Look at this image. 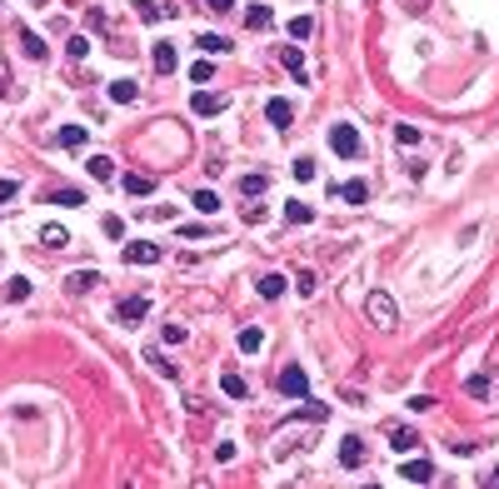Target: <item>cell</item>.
Instances as JSON below:
<instances>
[{"mask_svg":"<svg viewBox=\"0 0 499 489\" xmlns=\"http://www.w3.org/2000/svg\"><path fill=\"white\" fill-rule=\"evenodd\" d=\"M405 6H410V11H429V0H405Z\"/></svg>","mask_w":499,"mask_h":489,"instance_id":"46","label":"cell"},{"mask_svg":"<svg viewBox=\"0 0 499 489\" xmlns=\"http://www.w3.org/2000/svg\"><path fill=\"white\" fill-rule=\"evenodd\" d=\"M295 290H300V295H315V275H310V269H300V275H295Z\"/></svg>","mask_w":499,"mask_h":489,"instance_id":"39","label":"cell"},{"mask_svg":"<svg viewBox=\"0 0 499 489\" xmlns=\"http://www.w3.org/2000/svg\"><path fill=\"white\" fill-rule=\"evenodd\" d=\"M180 235H185V240H205L210 230H205V225H180Z\"/></svg>","mask_w":499,"mask_h":489,"instance_id":"44","label":"cell"},{"mask_svg":"<svg viewBox=\"0 0 499 489\" xmlns=\"http://www.w3.org/2000/svg\"><path fill=\"white\" fill-rule=\"evenodd\" d=\"M245 25H250V30H270V25H274V15H270L265 6H250V11H245Z\"/></svg>","mask_w":499,"mask_h":489,"instance_id":"24","label":"cell"},{"mask_svg":"<svg viewBox=\"0 0 499 489\" xmlns=\"http://www.w3.org/2000/svg\"><path fill=\"white\" fill-rule=\"evenodd\" d=\"M95 285H100V275H95V269H75V275H70V290H75V295H90Z\"/></svg>","mask_w":499,"mask_h":489,"instance_id":"22","label":"cell"},{"mask_svg":"<svg viewBox=\"0 0 499 489\" xmlns=\"http://www.w3.org/2000/svg\"><path fill=\"white\" fill-rule=\"evenodd\" d=\"M220 390H225L230 400H245V374H235V369H225V374H220Z\"/></svg>","mask_w":499,"mask_h":489,"instance_id":"19","label":"cell"},{"mask_svg":"<svg viewBox=\"0 0 499 489\" xmlns=\"http://www.w3.org/2000/svg\"><path fill=\"white\" fill-rule=\"evenodd\" d=\"M190 205H195L200 215H220V195H215V190H195V195H190Z\"/></svg>","mask_w":499,"mask_h":489,"instance_id":"20","label":"cell"},{"mask_svg":"<svg viewBox=\"0 0 499 489\" xmlns=\"http://www.w3.org/2000/svg\"><path fill=\"white\" fill-rule=\"evenodd\" d=\"M280 65H285V70H290L295 80H305V56H300L295 45H285V50H280Z\"/></svg>","mask_w":499,"mask_h":489,"instance_id":"17","label":"cell"},{"mask_svg":"<svg viewBox=\"0 0 499 489\" xmlns=\"http://www.w3.org/2000/svg\"><path fill=\"white\" fill-rule=\"evenodd\" d=\"M120 255H125V265H155V260H160V245H150V240H130Z\"/></svg>","mask_w":499,"mask_h":489,"instance_id":"4","label":"cell"},{"mask_svg":"<svg viewBox=\"0 0 499 489\" xmlns=\"http://www.w3.org/2000/svg\"><path fill=\"white\" fill-rule=\"evenodd\" d=\"M205 6H210V11H220V15H225V11H235V0H205Z\"/></svg>","mask_w":499,"mask_h":489,"instance_id":"45","label":"cell"},{"mask_svg":"<svg viewBox=\"0 0 499 489\" xmlns=\"http://www.w3.org/2000/svg\"><path fill=\"white\" fill-rule=\"evenodd\" d=\"M145 315H150V300H145V295H140V300H120V310H115L120 324H140Z\"/></svg>","mask_w":499,"mask_h":489,"instance_id":"6","label":"cell"},{"mask_svg":"<svg viewBox=\"0 0 499 489\" xmlns=\"http://www.w3.org/2000/svg\"><path fill=\"white\" fill-rule=\"evenodd\" d=\"M335 195H340L345 205H365V200H369V185H365V180H345V185H335Z\"/></svg>","mask_w":499,"mask_h":489,"instance_id":"10","label":"cell"},{"mask_svg":"<svg viewBox=\"0 0 499 489\" xmlns=\"http://www.w3.org/2000/svg\"><path fill=\"white\" fill-rule=\"evenodd\" d=\"M15 35H20V50H25V56H30V61H45V56H50V50H45V40H40L35 30H25V25H20Z\"/></svg>","mask_w":499,"mask_h":489,"instance_id":"12","label":"cell"},{"mask_svg":"<svg viewBox=\"0 0 499 489\" xmlns=\"http://www.w3.org/2000/svg\"><path fill=\"white\" fill-rule=\"evenodd\" d=\"M85 170H90L95 180H110V175H115V165H110L105 155H90V160H85Z\"/></svg>","mask_w":499,"mask_h":489,"instance_id":"26","label":"cell"},{"mask_svg":"<svg viewBox=\"0 0 499 489\" xmlns=\"http://www.w3.org/2000/svg\"><path fill=\"white\" fill-rule=\"evenodd\" d=\"M465 395H469V400H489V379H484V374L465 379Z\"/></svg>","mask_w":499,"mask_h":489,"instance_id":"29","label":"cell"},{"mask_svg":"<svg viewBox=\"0 0 499 489\" xmlns=\"http://www.w3.org/2000/svg\"><path fill=\"white\" fill-rule=\"evenodd\" d=\"M135 15L140 20H160V6H155V0H135Z\"/></svg>","mask_w":499,"mask_h":489,"instance_id":"37","label":"cell"},{"mask_svg":"<svg viewBox=\"0 0 499 489\" xmlns=\"http://www.w3.org/2000/svg\"><path fill=\"white\" fill-rule=\"evenodd\" d=\"M295 180H300V185H305V180H315V160H305V155L295 160Z\"/></svg>","mask_w":499,"mask_h":489,"instance_id":"36","label":"cell"},{"mask_svg":"<svg viewBox=\"0 0 499 489\" xmlns=\"http://www.w3.org/2000/svg\"><path fill=\"white\" fill-rule=\"evenodd\" d=\"M100 230H105L110 240H120V235H125V220H120V215H105V220H100Z\"/></svg>","mask_w":499,"mask_h":489,"instance_id":"32","label":"cell"},{"mask_svg":"<svg viewBox=\"0 0 499 489\" xmlns=\"http://www.w3.org/2000/svg\"><path fill=\"white\" fill-rule=\"evenodd\" d=\"M484 484H499V464H494V469H489V474H484Z\"/></svg>","mask_w":499,"mask_h":489,"instance_id":"47","label":"cell"},{"mask_svg":"<svg viewBox=\"0 0 499 489\" xmlns=\"http://www.w3.org/2000/svg\"><path fill=\"white\" fill-rule=\"evenodd\" d=\"M6 295H11V300H25V295H30V280H11V290H6Z\"/></svg>","mask_w":499,"mask_h":489,"instance_id":"43","label":"cell"},{"mask_svg":"<svg viewBox=\"0 0 499 489\" xmlns=\"http://www.w3.org/2000/svg\"><path fill=\"white\" fill-rule=\"evenodd\" d=\"M35 6H45V0H35Z\"/></svg>","mask_w":499,"mask_h":489,"instance_id":"49","label":"cell"},{"mask_svg":"<svg viewBox=\"0 0 499 489\" xmlns=\"http://www.w3.org/2000/svg\"><path fill=\"white\" fill-rule=\"evenodd\" d=\"M310 30H315V20H310V15H295V20H290V35H295V40H305Z\"/></svg>","mask_w":499,"mask_h":489,"instance_id":"35","label":"cell"},{"mask_svg":"<svg viewBox=\"0 0 499 489\" xmlns=\"http://www.w3.org/2000/svg\"><path fill=\"white\" fill-rule=\"evenodd\" d=\"M45 200H55V205H70V210H75V205H85V195H80L75 185H65V190H55V195H45Z\"/></svg>","mask_w":499,"mask_h":489,"instance_id":"27","label":"cell"},{"mask_svg":"<svg viewBox=\"0 0 499 489\" xmlns=\"http://www.w3.org/2000/svg\"><path fill=\"white\" fill-rule=\"evenodd\" d=\"M15 195H20V185H15V180H0V205H11Z\"/></svg>","mask_w":499,"mask_h":489,"instance_id":"41","label":"cell"},{"mask_svg":"<svg viewBox=\"0 0 499 489\" xmlns=\"http://www.w3.org/2000/svg\"><path fill=\"white\" fill-rule=\"evenodd\" d=\"M365 315H369V324H379V330H395V324H400V310H395V300L384 290H374L365 300Z\"/></svg>","mask_w":499,"mask_h":489,"instance_id":"1","label":"cell"},{"mask_svg":"<svg viewBox=\"0 0 499 489\" xmlns=\"http://www.w3.org/2000/svg\"><path fill=\"white\" fill-rule=\"evenodd\" d=\"M61 145H65V150H80V145H85V130H80V125H65V130H61Z\"/></svg>","mask_w":499,"mask_h":489,"instance_id":"31","label":"cell"},{"mask_svg":"<svg viewBox=\"0 0 499 489\" xmlns=\"http://www.w3.org/2000/svg\"><path fill=\"white\" fill-rule=\"evenodd\" d=\"M265 120H270L274 130H290V120H295V110H290V100H270V105H265Z\"/></svg>","mask_w":499,"mask_h":489,"instance_id":"7","label":"cell"},{"mask_svg":"<svg viewBox=\"0 0 499 489\" xmlns=\"http://www.w3.org/2000/svg\"><path fill=\"white\" fill-rule=\"evenodd\" d=\"M190 80H195V85L215 80V65H210V61H195V65H190Z\"/></svg>","mask_w":499,"mask_h":489,"instance_id":"33","label":"cell"},{"mask_svg":"<svg viewBox=\"0 0 499 489\" xmlns=\"http://www.w3.org/2000/svg\"><path fill=\"white\" fill-rule=\"evenodd\" d=\"M0 95H6V61H0Z\"/></svg>","mask_w":499,"mask_h":489,"instance_id":"48","label":"cell"},{"mask_svg":"<svg viewBox=\"0 0 499 489\" xmlns=\"http://www.w3.org/2000/svg\"><path fill=\"white\" fill-rule=\"evenodd\" d=\"M65 50H70V61H85V56H90V40H85V35H70Z\"/></svg>","mask_w":499,"mask_h":489,"instance_id":"34","label":"cell"},{"mask_svg":"<svg viewBox=\"0 0 499 489\" xmlns=\"http://www.w3.org/2000/svg\"><path fill=\"white\" fill-rule=\"evenodd\" d=\"M265 190H270V180H265V175H245V180H240V195H250V200H255V195H265Z\"/></svg>","mask_w":499,"mask_h":489,"instance_id":"28","label":"cell"},{"mask_svg":"<svg viewBox=\"0 0 499 489\" xmlns=\"http://www.w3.org/2000/svg\"><path fill=\"white\" fill-rule=\"evenodd\" d=\"M140 95V85L135 80H110V100H115V105H130Z\"/></svg>","mask_w":499,"mask_h":489,"instance_id":"18","label":"cell"},{"mask_svg":"<svg viewBox=\"0 0 499 489\" xmlns=\"http://www.w3.org/2000/svg\"><path fill=\"white\" fill-rule=\"evenodd\" d=\"M395 140H400V145H415V140H419V130H415V125H400V130H395Z\"/></svg>","mask_w":499,"mask_h":489,"instance_id":"42","label":"cell"},{"mask_svg":"<svg viewBox=\"0 0 499 489\" xmlns=\"http://www.w3.org/2000/svg\"><path fill=\"white\" fill-rule=\"evenodd\" d=\"M255 290H260V300H280V295L290 290V280H285V275H260Z\"/></svg>","mask_w":499,"mask_h":489,"instance_id":"8","label":"cell"},{"mask_svg":"<svg viewBox=\"0 0 499 489\" xmlns=\"http://www.w3.org/2000/svg\"><path fill=\"white\" fill-rule=\"evenodd\" d=\"M190 110H195V115H220V110H225V95H210V90H200V95L190 100Z\"/></svg>","mask_w":499,"mask_h":489,"instance_id":"9","label":"cell"},{"mask_svg":"<svg viewBox=\"0 0 499 489\" xmlns=\"http://www.w3.org/2000/svg\"><path fill=\"white\" fill-rule=\"evenodd\" d=\"M285 220H290V225H310V220H315V210H310L305 200H290V205H285Z\"/></svg>","mask_w":499,"mask_h":489,"instance_id":"21","label":"cell"},{"mask_svg":"<svg viewBox=\"0 0 499 489\" xmlns=\"http://www.w3.org/2000/svg\"><path fill=\"white\" fill-rule=\"evenodd\" d=\"M125 195H135V200L140 195H155V180L150 175H125Z\"/></svg>","mask_w":499,"mask_h":489,"instance_id":"25","label":"cell"},{"mask_svg":"<svg viewBox=\"0 0 499 489\" xmlns=\"http://www.w3.org/2000/svg\"><path fill=\"white\" fill-rule=\"evenodd\" d=\"M150 61H155V70H160V75H175V45H170V40H160Z\"/></svg>","mask_w":499,"mask_h":489,"instance_id":"13","label":"cell"},{"mask_svg":"<svg viewBox=\"0 0 499 489\" xmlns=\"http://www.w3.org/2000/svg\"><path fill=\"white\" fill-rule=\"evenodd\" d=\"M280 395H290V400H305L310 395V374L300 364H285L280 369Z\"/></svg>","mask_w":499,"mask_h":489,"instance_id":"3","label":"cell"},{"mask_svg":"<svg viewBox=\"0 0 499 489\" xmlns=\"http://www.w3.org/2000/svg\"><path fill=\"white\" fill-rule=\"evenodd\" d=\"M245 220H250V225L265 220V200H250V205H245Z\"/></svg>","mask_w":499,"mask_h":489,"instance_id":"38","label":"cell"},{"mask_svg":"<svg viewBox=\"0 0 499 489\" xmlns=\"http://www.w3.org/2000/svg\"><path fill=\"white\" fill-rule=\"evenodd\" d=\"M165 345H185V324H165Z\"/></svg>","mask_w":499,"mask_h":489,"instance_id":"40","label":"cell"},{"mask_svg":"<svg viewBox=\"0 0 499 489\" xmlns=\"http://www.w3.org/2000/svg\"><path fill=\"white\" fill-rule=\"evenodd\" d=\"M400 474H405L410 484H429V479H434V464H429V459H405Z\"/></svg>","mask_w":499,"mask_h":489,"instance_id":"11","label":"cell"},{"mask_svg":"<svg viewBox=\"0 0 499 489\" xmlns=\"http://www.w3.org/2000/svg\"><path fill=\"white\" fill-rule=\"evenodd\" d=\"M145 360L155 364V374H165V379H180V369H175V360L165 355V350H145Z\"/></svg>","mask_w":499,"mask_h":489,"instance_id":"16","label":"cell"},{"mask_svg":"<svg viewBox=\"0 0 499 489\" xmlns=\"http://www.w3.org/2000/svg\"><path fill=\"white\" fill-rule=\"evenodd\" d=\"M390 445H395V450H400V455H410V450H415V445H419V434H415V429H410V424H395V429H390Z\"/></svg>","mask_w":499,"mask_h":489,"instance_id":"14","label":"cell"},{"mask_svg":"<svg viewBox=\"0 0 499 489\" xmlns=\"http://www.w3.org/2000/svg\"><path fill=\"white\" fill-rule=\"evenodd\" d=\"M200 50H205V56H215V50L225 56V50H230V40H225V35H200Z\"/></svg>","mask_w":499,"mask_h":489,"instance_id":"30","label":"cell"},{"mask_svg":"<svg viewBox=\"0 0 499 489\" xmlns=\"http://www.w3.org/2000/svg\"><path fill=\"white\" fill-rule=\"evenodd\" d=\"M340 464L345 469H360L365 464V440H360V434H345V440H340Z\"/></svg>","mask_w":499,"mask_h":489,"instance_id":"5","label":"cell"},{"mask_svg":"<svg viewBox=\"0 0 499 489\" xmlns=\"http://www.w3.org/2000/svg\"><path fill=\"white\" fill-rule=\"evenodd\" d=\"M40 245H45V250H65V245H70V230H65V225H45V230H40Z\"/></svg>","mask_w":499,"mask_h":489,"instance_id":"15","label":"cell"},{"mask_svg":"<svg viewBox=\"0 0 499 489\" xmlns=\"http://www.w3.org/2000/svg\"><path fill=\"white\" fill-rule=\"evenodd\" d=\"M329 150H335L340 160H360V150H365V145H360V130L345 125V120H340V125H329Z\"/></svg>","mask_w":499,"mask_h":489,"instance_id":"2","label":"cell"},{"mask_svg":"<svg viewBox=\"0 0 499 489\" xmlns=\"http://www.w3.org/2000/svg\"><path fill=\"white\" fill-rule=\"evenodd\" d=\"M240 350H245V355H260V350H265V330H255V324H250V330H240Z\"/></svg>","mask_w":499,"mask_h":489,"instance_id":"23","label":"cell"}]
</instances>
